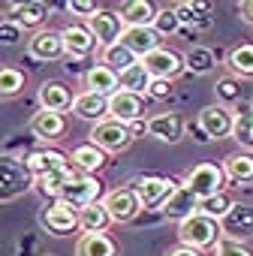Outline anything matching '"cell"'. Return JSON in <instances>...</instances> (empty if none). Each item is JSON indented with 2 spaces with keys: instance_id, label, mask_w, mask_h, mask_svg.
<instances>
[{
  "instance_id": "6da1fadb",
  "label": "cell",
  "mask_w": 253,
  "mask_h": 256,
  "mask_svg": "<svg viewBox=\"0 0 253 256\" xmlns=\"http://www.w3.org/2000/svg\"><path fill=\"white\" fill-rule=\"evenodd\" d=\"M178 238H181L184 247H193V250L202 253V250H214L217 247V241L223 238V229H220V223L214 217L196 211L193 217L178 223Z\"/></svg>"
},
{
  "instance_id": "7a4b0ae2",
  "label": "cell",
  "mask_w": 253,
  "mask_h": 256,
  "mask_svg": "<svg viewBox=\"0 0 253 256\" xmlns=\"http://www.w3.org/2000/svg\"><path fill=\"white\" fill-rule=\"evenodd\" d=\"M34 184H36V178L24 160H18L12 154H0V202H12V199L24 196L28 190H34Z\"/></svg>"
},
{
  "instance_id": "3957f363",
  "label": "cell",
  "mask_w": 253,
  "mask_h": 256,
  "mask_svg": "<svg viewBox=\"0 0 253 256\" xmlns=\"http://www.w3.org/2000/svg\"><path fill=\"white\" fill-rule=\"evenodd\" d=\"M133 139H136L133 126H130V124H120V120H114V118H106V120H100V124L90 126V142H94L100 151H106V154L126 151V148L133 145Z\"/></svg>"
},
{
  "instance_id": "277c9868",
  "label": "cell",
  "mask_w": 253,
  "mask_h": 256,
  "mask_svg": "<svg viewBox=\"0 0 253 256\" xmlns=\"http://www.w3.org/2000/svg\"><path fill=\"white\" fill-rule=\"evenodd\" d=\"M223 184H226L223 166H214V163H199V166H193V169L187 172V178H184V187H187L199 202H205V199L223 193Z\"/></svg>"
},
{
  "instance_id": "5b68a950",
  "label": "cell",
  "mask_w": 253,
  "mask_h": 256,
  "mask_svg": "<svg viewBox=\"0 0 253 256\" xmlns=\"http://www.w3.org/2000/svg\"><path fill=\"white\" fill-rule=\"evenodd\" d=\"M100 193H102V184H100L94 175L72 172V175H70V181L64 184V190H60L58 202H64V205H70V208H76V211H82V208H88V205L100 202Z\"/></svg>"
},
{
  "instance_id": "8992f818",
  "label": "cell",
  "mask_w": 253,
  "mask_h": 256,
  "mask_svg": "<svg viewBox=\"0 0 253 256\" xmlns=\"http://www.w3.org/2000/svg\"><path fill=\"white\" fill-rule=\"evenodd\" d=\"M178 187L181 184L175 178H163V175H142L133 181V190H136L142 208H163Z\"/></svg>"
},
{
  "instance_id": "52a82bcc",
  "label": "cell",
  "mask_w": 253,
  "mask_h": 256,
  "mask_svg": "<svg viewBox=\"0 0 253 256\" xmlns=\"http://www.w3.org/2000/svg\"><path fill=\"white\" fill-rule=\"evenodd\" d=\"M102 205H106L112 223H130V220H136L139 211H142V202H139V196H136L133 187H118V190L106 193Z\"/></svg>"
},
{
  "instance_id": "ba28073f",
  "label": "cell",
  "mask_w": 253,
  "mask_h": 256,
  "mask_svg": "<svg viewBox=\"0 0 253 256\" xmlns=\"http://www.w3.org/2000/svg\"><path fill=\"white\" fill-rule=\"evenodd\" d=\"M142 66L148 70V76L151 78H160V82H172V78H178L181 72H184V58L178 54V52H172V48H157V52H151L148 58H142Z\"/></svg>"
},
{
  "instance_id": "9c48e42d",
  "label": "cell",
  "mask_w": 253,
  "mask_h": 256,
  "mask_svg": "<svg viewBox=\"0 0 253 256\" xmlns=\"http://www.w3.org/2000/svg\"><path fill=\"white\" fill-rule=\"evenodd\" d=\"M145 106H148V96L130 94V90H118V94L108 96V118H114L120 124H136V120H142Z\"/></svg>"
},
{
  "instance_id": "30bf717a",
  "label": "cell",
  "mask_w": 253,
  "mask_h": 256,
  "mask_svg": "<svg viewBox=\"0 0 253 256\" xmlns=\"http://www.w3.org/2000/svg\"><path fill=\"white\" fill-rule=\"evenodd\" d=\"M196 124L202 126V133L214 142H220V139H226V136H232V124H235V114L226 108V106H205L202 112H199V118H196Z\"/></svg>"
},
{
  "instance_id": "8fae6325",
  "label": "cell",
  "mask_w": 253,
  "mask_h": 256,
  "mask_svg": "<svg viewBox=\"0 0 253 256\" xmlns=\"http://www.w3.org/2000/svg\"><path fill=\"white\" fill-rule=\"evenodd\" d=\"M124 18H120V12H112V10H100L96 16H90L88 18V30L94 34V40L106 48V46H114V42H120V34H124Z\"/></svg>"
},
{
  "instance_id": "7c38bea8",
  "label": "cell",
  "mask_w": 253,
  "mask_h": 256,
  "mask_svg": "<svg viewBox=\"0 0 253 256\" xmlns=\"http://www.w3.org/2000/svg\"><path fill=\"white\" fill-rule=\"evenodd\" d=\"M28 54L34 60H60L66 54V46H64V34L58 30H36L30 40H28Z\"/></svg>"
},
{
  "instance_id": "4fadbf2b",
  "label": "cell",
  "mask_w": 253,
  "mask_h": 256,
  "mask_svg": "<svg viewBox=\"0 0 253 256\" xmlns=\"http://www.w3.org/2000/svg\"><path fill=\"white\" fill-rule=\"evenodd\" d=\"M220 229L226 238H235V241H244L253 235V205H244V202H232V208L226 211V217L220 220Z\"/></svg>"
},
{
  "instance_id": "5bb4252c",
  "label": "cell",
  "mask_w": 253,
  "mask_h": 256,
  "mask_svg": "<svg viewBox=\"0 0 253 256\" xmlns=\"http://www.w3.org/2000/svg\"><path fill=\"white\" fill-rule=\"evenodd\" d=\"M40 223L52 235H70V232L78 229V211L70 208V205H64V202H54V205H48L40 214Z\"/></svg>"
},
{
  "instance_id": "9a60e30c",
  "label": "cell",
  "mask_w": 253,
  "mask_h": 256,
  "mask_svg": "<svg viewBox=\"0 0 253 256\" xmlns=\"http://www.w3.org/2000/svg\"><path fill=\"white\" fill-rule=\"evenodd\" d=\"M145 133H148V136H154L157 142L175 145V142H181V136H184V124H181V118H178V114L163 112V114H154V118H148V120H145Z\"/></svg>"
},
{
  "instance_id": "2e32d148",
  "label": "cell",
  "mask_w": 253,
  "mask_h": 256,
  "mask_svg": "<svg viewBox=\"0 0 253 256\" xmlns=\"http://www.w3.org/2000/svg\"><path fill=\"white\" fill-rule=\"evenodd\" d=\"M120 42H124L126 48H130V52L142 60V58H148L151 52H157V48H160L163 36H160L154 28H124Z\"/></svg>"
},
{
  "instance_id": "e0dca14e",
  "label": "cell",
  "mask_w": 253,
  "mask_h": 256,
  "mask_svg": "<svg viewBox=\"0 0 253 256\" xmlns=\"http://www.w3.org/2000/svg\"><path fill=\"white\" fill-rule=\"evenodd\" d=\"M60 34H64V46H66V58L70 60H82V58L94 54V48L100 46L94 40V34L88 30V24H70Z\"/></svg>"
},
{
  "instance_id": "ac0fdd59",
  "label": "cell",
  "mask_w": 253,
  "mask_h": 256,
  "mask_svg": "<svg viewBox=\"0 0 253 256\" xmlns=\"http://www.w3.org/2000/svg\"><path fill=\"white\" fill-rule=\"evenodd\" d=\"M42 112H54V114H64L72 108V90L64 84V82H42L40 84V94H36Z\"/></svg>"
},
{
  "instance_id": "d6986e66",
  "label": "cell",
  "mask_w": 253,
  "mask_h": 256,
  "mask_svg": "<svg viewBox=\"0 0 253 256\" xmlns=\"http://www.w3.org/2000/svg\"><path fill=\"white\" fill-rule=\"evenodd\" d=\"M30 133L36 139H46V142H54L66 133V118L64 114H54V112H36L30 118Z\"/></svg>"
},
{
  "instance_id": "ffe728a7",
  "label": "cell",
  "mask_w": 253,
  "mask_h": 256,
  "mask_svg": "<svg viewBox=\"0 0 253 256\" xmlns=\"http://www.w3.org/2000/svg\"><path fill=\"white\" fill-rule=\"evenodd\" d=\"M84 90L90 94H100V96H112L120 90V82H118V72L102 66V64H94L88 72H84Z\"/></svg>"
},
{
  "instance_id": "44dd1931",
  "label": "cell",
  "mask_w": 253,
  "mask_h": 256,
  "mask_svg": "<svg viewBox=\"0 0 253 256\" xmlns=\"http://www.w3.org/2000/svg\"><path fill=\"white\" fill-rule=\"evenodd\" d=\"M72 112H76L78 118H84V120L100 124V120L108 118V96H100V94L82 90V94H76V100H72Z\"/></svg>"
},
{
  "instance_id": "7402d4cb",
  "label": "cell",
  "mask_w": 253,
  "mask_h": 256,
  "mask_svg": "<svg viewBox=\"0 0 253 256\" xmlns=\"http://www.w3.org/2000/svg\"><path fill=\"white\" fill-rule=\"evenodd\" d=\"M24 163H28V169L34 172V178L48 175V172H60V169H70V166H72V163H70V157H66V154H60V151H54V148L34 151Z\"/></svg>"
},
{
  "instance_id": "603a6c76",
  "label": "cell",
  "mask_w": 253,
  "mask_h": 256,
  "mask_svg": "<svg viewBox=\"0 0 253 256\" xmlns=\"http://www.w3.org/2000/svg\"><path fill=\"white\" fill-rule=\"evenodd\" d=\"M160 211H163L169 220H178V223H184L187 217H193V214L199 211V199H196V196H193V193H190L184 184H181V187H178V190L169 196V202H166Z\"/></svg>"
},
{
  "instance_id": "cb8c5ba5",
  "label": "cell",
  "mask_w": 253,
  "mask_h": 256,
  "mask_svg": "<svg viewBox=\"0 0 253 256\" xmlns=\"http://www.w3.org/2000/svg\"><path fill=\"white\" fill-rule=\"evenodd\" d=\"M223 175L229 184H253V154L235 151L223 160Z\"/></svg>"
},
{
  "instance_id": "d4e9b609",
  "label": "cell",
  "mask_w": 253,
  "mask_h": 256,
  "mask_svg": "<svg viewBox=\"0 0 253 256\" xmlns=\"http://www.w3.org/2000/svg\"><path fill=\"white\" fill-rule=\"evenodd\" d=\"M70 163H72L76 172H82V175H94V172H100V169L106 166V151H100L94 142H88V145L72 148Z\"/></svg>"
},
{
  "instance_id": "484cf974",
  "label": "cell",
  "mask_w": 253,
  "mask_h": 256,
  "mask_svg": "<svg viewBox=\"0 0 253 256\" xmlns=\"http://www.w3.org/2000/svg\"><path fill=\"white\" fill-rule=\"evenodd\" d=\"M76 256H118V244L106 232H88L78 238Z\"/></svg>"
},
{
  "instance_id": "4316f807",
  "label": "cell",
  "mask_w": 253,
  "mask_h": 256,
  "mask_svg": "<svg viewBox=\"0 0 253 256\" xmlns=\"http://www.w3.org/2000/svg\"><path fill=\"white\" fill-rule=\"evenodd\" d=\"M10 12H12V22L22 30H34V28H40L48 18V6L40 4V0H34V4H12Z\"/></svg>"
},
{
  "instance_id": "83f0119b",
  "label": "cell",
  "mask_w": 253,
  "mask_h": 256,
  "mask_svg": "<svg viewBox=\"0 0 253 256\" xmlns=\"http://www.w3.org/2000/svg\"><path fill=\"white\" fill-rule=\"evenodd\" d=\"M232 139L244 151H253V102H238L235 124H232Z\"/></svg>"
},
{
  "instance_id": "f1b7e54d",
  "label": "cell",
  "mask_w": 253,
  "mask_h": 256,
  "mask_svg": "<svg viewBox=\"0 0 253 256\" xmlns=\"http://www.w3.org/2000/svg\"><path fill=\"white\" fill-rule=\"evenodd\" d=\"M120 18L126 28H151L157 18V10L148 0H130V4L120 6Z\"/></svg>"
},
{
  "instance_id": "f546056e",
  "label": "cell",
  "mask_w": 253,
  "mask_h": 256,
  "mask_svg": "<svg viewBox=\"0 0 253 256\" xmlns=\"http://www.w3.org/2000/svg\"><path fill=\"white\" fill-rule=\"evenodd\" d=\"M100 64H102V66H108V70H114V72L120 76V72H126L130 66H136V64H139V58H136L130 48H126L124 42H114V46H106V48H102Z\"/></svg>"
},
{
  "instance_id": "4dcf8cb0",
  "label": "cell",
  "mask_w": 253,
  "mask_h": 256,
  "mask_svg": "<svg viewBox=\"0 0 253 256\" xmlns=\"http://www.w3.org/2000/svg\"><path fill=\"white\" fill-rule=\"evenodd\" d=\"M108 223H112V217H108V211H106L102 199L78 211V229H82L84 235H88V232H106V229H108Z\"/></svg>"
},
{
  "instance_id": "1f68e13d",
  "label": "cell",
  "mask_w": 253,
  "mask_h": 256,
  "mask_svg": "<svg viewBox=\"0 0 253 256\" xmlns=\"http://www.w3.org/2000/svg\"><path fill=\"white\" fill-rule=\"evenodd\" d=\"M226 66L241 78H253V42H241V46L229 48Z\"/></svg>"
},
{
  "instance_id": "d6a6232c",
  "label": "cell",
  "mask_w": 253,
  "mask_h": 256,
  "mask_svg": "<svg viewBox=\"0 0 253 256\" xmlns=\"http://www.w3.org/2000/svg\"><path fill=\"white\" fill-rule=\"evenodd\" d=\"M118 82H120V90H130V94H142V96H148V88H151L154 78L148 76V70H145L142 60H139L136 66H130L126 72H120Z\"/></svg>"
},
{
  "instance_id": "836d02e7",
  "label": "cell",
  "mask_w": 253,
  "mask_h": 256,
  "mask_svg": "<svg viewBox=\"0 0 253 256\" xmlns=\"http://www.w3.org/2000/svg\"><path fill=\"white\" fill-rule=\"evenodd\" d=\"M214 64H217V58H214V52L205 48V46H193V48L184 54V70H190L193 76H208V72L214 70Z\"/></svg>"
},
{
  "instance_id": "e575fe53",
  "label": "cell",
  "mask_w": 253,
  "mask_h": 256,
  "mask_svg": "<svg viewBox=\"0 0 253 256\" xmlns=\"http://www.w3.org/2000/svg\"><path fill=\"white\" fill-rule=\"evenodd\" d=\"M28 76L18 66H0V100H12L24 90Z\"/></svg>"
},
{
  "instance_id": "d590c367",
  "label": "cell",
  "mask_w": 253,
  "mask_h": 256,
  "mask_svg": "<svg viewBox=\"0 0 253 256\" xmlns=\"http://www.w3.org/2000/svg\"><path fill=\"white\" fill-rule=\"evenodd\" d=\"M76 169L70 166V169H60V172H48V175H40L36 178V190L42 193V196H52L54 202H58V196H60V190H64V184L70 181V175H72Z\"/></svg>"
},
{
  "instance_id": "8d00e7d4",
  "label": "cell",
  "mask_w": 253,
  "mask_h": 256,
  "mask_svg": "<svg viewBox=\"0 0 253 256\" xmlns=\"http://www.w3.org/2000/svg\"><path fill=\"white\" fill-rule=\"evenodd\" d=\"M175 12H178L181 24H199V28H208L211 24V18H208L211 4H178Z\"/></svg>"
},
{
  "instance_id": "74e56055",
  "label": "cell",
  "mask_w": 253,
  "mask_h": 256,
  "mask_svg": "<svg viewBox=\"0 0 253 256\" xmlns=\"http://www.w3.org/2000/svg\"><path fill=\"white\" fill-rule=\"evenodd\" d=\"M160 36H172V34H178L184 24H181V18H178V12H175V6L169 10H157V18H154V24H151Z\"/></svg>"
},
{
  "instance_id": "f35d334b",
  "label": "cell",
  "mask_w": 253,
  "mask_h": 256,
  "mask_svg": "<svg viewBox=\"0 0 253 256\" xmlns=\"http://www.w3.org/2000/svg\"><path fill=\"white\" fill-rule=\"evenodd\" d=\"M232 208V199L226 196V193H217V196H211V199H205V202H199V211L202 214H208V217H214L217 223L226 217V211Z\"/></svg>"
},
{
  "instance_id": "ab89813d",
  "label": "cell",
  "mask_w": 253,
  "mask_h": 256,
  "mask_svg": "<svg viewBox=\"0 0 253 256\" xmlns=\"http://www.w3.org/2000/svg\"><path fill=\"white\" fill-rule=\"evenodd\" d=\"M214 256H253V250L244 244V241H235V238H220L217 247H214Z\"/></svg>"
},
{
  "instance_id": "60d3db41",
  "label": "cell",
  "mask_w": 253,
  "mask_h": 256,
  "mask_svg": "<svg viewBox=\"0 0 253 256\" xmlns=\"http://www.w3.org/2000/svg\"><path fill=\"white\" fill-rule=\"evenodd\" d=\"M214 94L220 96V106H226V102H241V88H238L235 78H220L217 88H214Z\"/></svg>"
},
{
  "instance_id": "b9f144b4",
  "label": "cell",
  "mask_w": 253,
  "mask_h": 256,
  "mask_svg": "<svg viewBox=\"0 0 253 256\" xmlns=\"http://www.w3.org/2000/svg\"><path fill=\"white\" fill-rule=\"evenodd\" d=\"M18 42H22V28L12 18L0 24V46H18Z\"/></svg>"
},
{
  "instance_id": "7bdbcfd3",
  "label": "cell",
  "mask_w": 253,
  "mask_h": 256,
  "mask_svg": "<svg viewBox=\"0 0 253 256\" xmlns=\"http://www.w3.org/2000/svg\"><path fill=\"white\" fill-rule=\"evenodd\" d=\"M66 10H70L72 16H84V18H90V16H96V12H100V10H96V4H90V0H70Z\"/></svg>"
},
{
  "instance_id": "ee69618b",
  "label": "cell",
  "mask_w": 253,
  "mask_h": 256,
  "mask_svg": "<svg viewBox=\"0 0 253 256\" xmlns=\"http://www.w3.org/2000/svg\"><path fill=\"white\" fill-rule=\"evenodd\" d=\"M169 94H172V82H160V78H154L151 88H148V96H154V100H166Z\"/></svg>"
},
{
  "instance_id": "f6af8a7d",
  "label": "cell",
  "mask_w": 253,
  "mask_h": 256,
  "mask_svg": "<svg viewBox=\"0 0 253 256\" xmlns=\"http://www.w3.org/2000/svg\"><path fill=\"white\" fill-rule=\"evenodd\" d=\"M238 16L247 24H253V0H241V4H238Z\"/></svg>"
},
{
  "instance_id": "bcb514c9",
  "label": "cell",
  "mask_w": 253,
  "mask_h": 256,
  "mask_svg": "<svg viewBox=\"0 0 253 256\" xmlns=\"http://www.w3.org/2000/svg\"><path fill=\"white\" fill-rule=\"evenodd\" d=\"M166 256H202L199 250H193V247H184V244H178V247H172Z\"/></svg>"
},
{
  "instance_id": "7dc6e473",
  "label": "cell",
  "mask_w": 253,
  "mask_h": 256,
  "mask_svg": "<svg viewBox=\"0 0 253 256\" xmlns=\"http://www.w3.org/2000/svg\"><path fill=\"white\" fill-rule=\"evenodd\" d=\"M187 133H190V136H196V142H211V139L202 133V126H199V124H190V126H187Z\"/></svg>"
},
{
  "instance_id": "c3c4849f",
  "label": "cell",
  "mask_w": 253,
  "mask_h": 256,
  "mask_svg": "<svg viewBox=\"0 0 253 256\" xmlns=\"http://www.w3.org/2000/svg\"><path fill=\"white\" fill-rule=\"evenodd\" d=\"M4 22H10V18H6V16H4V10H0V24H4Z\"/></svg>"
}]
</instances>
